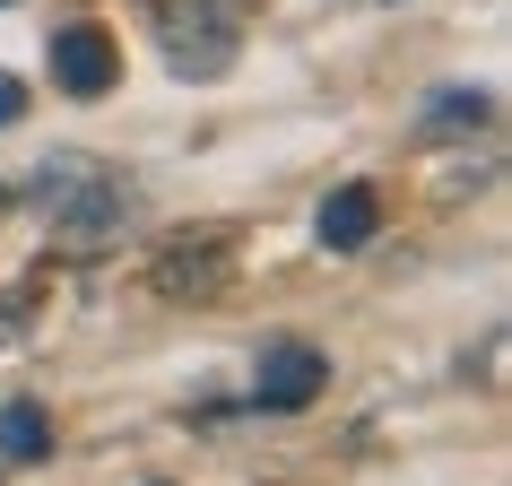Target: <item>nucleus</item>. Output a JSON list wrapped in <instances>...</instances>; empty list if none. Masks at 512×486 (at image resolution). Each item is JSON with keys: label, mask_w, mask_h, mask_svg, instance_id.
<instances>
[{"label": "nucleus", "mask_w": 512, "mask_h": 486, "mask_svg": "<svg viewBox=\"0 0 512 486\" xmlns=\"http://www.w3.org/2000/svg\"><path fill=\"white\" fill-rule=\"evenodd\" d=\"M27 183H35V209L53 217V252L61 261H96L113 243V226L131 217L122 174H105V165H87V157H61V165H44V174H27Z\"/></svg>", "instance_id": "nucleus-1"}, {"label": "nucleus", "mask_w": 512, "mask_h": 486, "mask_svg": "<svg viewBox=\"0 0 512 486\" xmlns=\"http://www.w3.org/2000/svg\"><path fill=\"white\" fill-rule=\"evenodd\" d=\"M139 9H148L174 79H226L235 70V18L217 0H139Z\"/></svg>", "instance_id": "nucleus-2"}, {"label": "nucleus", "mask_w": 512, "mask_h": 486, "mask_svg": "<svg viewBox=\"0 0 512 486\" xmlns=\"http://www.w3.org/2000/svg\"><path fill=\"white\" fill-rule=\"evenodd\" d=\"M313 391H330V356L313 339H270L261 365H252V408L296 417V408H313Z\"/></svg>", "instance_id": "nucleus-3"}, {"label": "nucleus", "mask_w": 512, "mask_h": 486, "mask_svg": "<svg viewBox=\"0 0 512 486\" xmlns=\"http://www.w3.org/2000/svg\"><path fill=\"white\" fill-rule=\"evenodd\" d=\"M44 61H53V87L61 96H105L113 79H122V44H113L105 27H61L53 44H44Z\"/></svg>", "instance_id": "nucleus-4"}, {"label": "nucleus", "mask_w": 512, "mask_h": 486, "mask_svg": "<svg viewBox=\"0 0 512 486\" xmlns=\"http://www.w3.org/2000/svg\"><path fill=\"white\" fill-rule=\"evenodd\" d=\"M374 226H382L374 183H339V191L322 200V252H365V243H374Z\"/></svg>", "instance_id": "nucleus-5"}, {"label": "nucleus", "mask_w": 512, "mask_h": 486, "mask_svg": "<svg viewBox=\"0 0 512 486\" xmlns=\"http://www.w3.org/2000/svg\"><path fill=\"white\" fill-rule=\"evenodd\" d=\"M217 278H226V252H217V235H200V243H165V252H157V287H165V296H217Z\"/></svg>", "instance_id": "nucleus-6"}, {"label": "nucleus", "mask_w": 512, "mask_h": 486, "mask_svg": "<svg viewBox=\"0 0 512 486\" xmlns=\"http://www.w3.org/2000/svg\"><path fill=\"white\" fill-rule=\"evenodd\" d=\"M469 131H495V96L486 87H443L426 105V139H469Z\"/></svg>", "instance_id": "nucleus-7"}, {"label": "nucleus", "mask_w": 512, "mask_h": 486, "mask_svg": "<svg viewBox=\"0 0 512 486\" xmlns=\"http://www.w3.org/2000/svg\"><path fill=\"white\" fill-rule=\"evenodd\" d=\"M0 460H53V417L35 400H0Z\"/></svg>", "instance_id": "nucleus-8"}, {"label": "nucleus", "mask_w": 512, "mask_h": 486, "mask_svg": "<svg viewBox=\"0 0 512 486\" xmlns=\"http://www.w3.org/2000/svg\"><path fill=\"white\" fill-rule=\"evenodd\" d=\"M18 113H27V87H18V79H9V70H0V131H9Z\"/></svg>", "instance_id": "nucleus-9"}, {"label": "nucleus", "mask_w": 512, "mask_h": 486, "mask_svg": "<svg viewBox=\"0 0 512 486\" xmlns=\"http://www.w3.org/2000/svg\"><path fill=\"white\" fill-rule=\"evenodd\" d=\"M9 339H18V313H9V304H0V348H9Z\"/></svg>", "instance_id": "nucleus-10"}, {"label": "nucleus", "mask_w": 512, "mask_h": 486, "mask_svg": "<svg viewBox=\"0 0 512 486\" xmlns=\"http://www.w3.org/2000/svg\"><path fill=\"white\" fill-rule=\"evenodd\" d=\"M0 9H9V0H0Z\"/></svg>", "instance_id": "nucleus-11"}]
</instances>
